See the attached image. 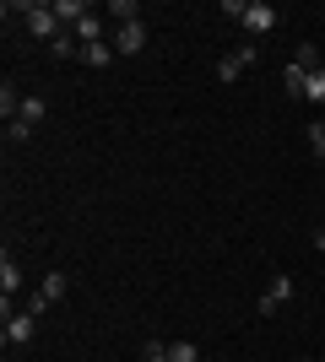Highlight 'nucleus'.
I'll return each mask as SVG.
<instances>
[{
  "mask_svg": "<svg viewBox=\"0 0 325 362\" xmlns=\"http://www.w3.org/2000/svg\"><path fill=\"white\" fill-rule=\"evenodd\" d=\"M28 33H33V38H44V44H55V38H60V16H55V6L28 0Z\"/></svg>",
  "mask_w": 325,
  "mask_h": 362,
  "instance_id": "obj_1",
  "label": "nucleus"
},
{
  "mask_svg": "<svg viewBox=\"0 0 325 362\" xmlns=\"http://www.w3.org/2000/svg\"><path fill=\"white\" fill-rule=\"evenodd\" d=\"M244 33H249V44H255V38H266V33H277V11H271L266 0H249V11H244Z\"/></svg>",
  "mask_w": 325,
  "mask_h": 362,
  "instance_id": "obj_2",
  "label": "nucleus"
},
{
  "mask_svg": "<svg viewBox=\"0 0 325 362\" xmlns=\"http://www.w3.org/2000/svg\"><path fill=\"white\" fill-rule=\"evenodd\" d=\"M33 335H38V319L33 314H11L6 325H0V341H6V346H28Z\"/></svg>",
  "mask_w": 325,
  "mask_h": 362,
  "instance_id": "obj_3",
  "label": "nucleus"
},
{
  "mask_svg": "<svg viewBox=\"0 0 325 362\" xmlns=\"http://www.w3.org/2000/svg\"><path fill=\"white\" fill-rule=\"evenodd\" d=\"M147 49V22H125L114 28V54H141Z\"/></svg>",
  "mask_w": 325,
  "mask_h": 362,
  "instance_id": "obj_4",
  "label": "nucleus"
},
{
  "mask_svg": "<svg viewBox=\"0 0 325 362\" xmlns=\"http://www.w3.org/2000/svg\"><path fill=\"white\" fill-rule=\"evenodd\" d=\"M287 298H293V276H271V287L261 292V303H255V308H261V314H271V308H282Z\"/></svg>",
  "mask_w": 325,
  "mask_h": 362,
  "instance_id": "obj_5",
  "label": "nucleus"
},
{
  "mask_svg": "<svg viewBox=\"0 0 325 362\" xmlns=\"http://www.w3.org/2000/svg\"><path fill=\"white\" fill-rule=\"evenodd\" d=\"M11 292H22V265L11 259V249L0 255V298H11Z\"/></svg>",
  "mask_w": 325,
  "mask_h": 362,
  "instance_id": "obj_6",
  "label": "nucleus"
},
{
  "mask_svg": "<svg viewBox=\"0 0 325 362\" xmlns=\"http://www.w3.org/2000/svg\"><path fill=\"white\" fill-rule=\"evenodd\" d=\"M65 292H71V276H65V271H49L44 287H38V298H44V303H60Z\"/></svg>",
  "mask_w": 325,
  "mask_h": 362,
  "instance_id": "obj_7",
  "label": "nucleus"
},
{
  "mask_svg": "<svg viewBox=\"0 0 325 362\" xmlns=\"http://www.w3.org/2000/svg\"><path fill=\"white\" fill-rule=\"evenodd\" d=\"M71 38H76L81 49H87V44H103V22H98V16H81L76 28H71Z\"/></svg>",
  "mask_w": 325,
  "mask_h": 362,
  "instance_id": "obj_8",
  "label": "nucleus"
},
{
  "mask_svg": "<svg viewBox=\"0 0 325 362\" xmlns=\"http://www.w3.org/2000/svg\"><path fill=\"white\" fill-rule=\"evenodd\" d=\"M16 114H22V92H16V87H11V81H0V119L11 124V119H16Z\"/></svg>",
  "mask_w": 325,
  "mask_h": 362,
  "instance_id": "obj_9",
  "label": "nucleus"
},
{
  "mask_svg": "<svg viewBox=\"0 0 325 362\" xmlns=\"http://www.w3.org/2000/svg\"><path fill=\"white\" fill-rule=\"evenodd\" d=\"M44 114H49V103H44V98H22V114H16V119L38 130V124H44Z\"/></svg>",
  "mask_w": 325,
  "mask_h": 362,
  "instance_id": "obj_10",
  "label": "nucleus"
},
{
  "mask_svg": "<svg viewBox=\"0 0 325 362\" xmlns=\"http://www.w3.org/2000/svg\"><path fill=\"white\" fill-rule=\"evenodd\" d=\"M81 60L103 71V65H114V44H108V38H103V44H87V49H81Z\"/></svg>",
  "mask_w": 325,
  "mask_h": 362,
  "instance_id": "obj_11",
  "label": "nucleus"
},
{
  "mask_svg": "<svg viewBox=\"0 0 325 362\" xmlns=\"http://www.w3.org/2000/svg\"><path fill=\"white\" fill-rule=\"evenodd\" d=\"M169 362H201V346L195 341H169Z\"/></svg>",
  "mask_w": 325,
  "mask_h": 362,
  "instance_id": "obj_12",
  "label": "nucleus"
},
{
  "mask_svg": "<svg viewBox=\"0 0 325 362\" xmlns=\"http://www.w3.org/2000/svg\"><path fill=\"white\" fill-rule=\"evenodd\" d=\"M108 16L125 28V22H141V6H136V0H114V6H108Z\"/></svg>",
  "mask_w": 325,
  "mask_h": 362,
  "instance_id": "obj_13",
  "label": "nucleus"
},
{
  "mask_svg": "<svg viewBox=\"0 0 325 362\" xmlns=\"http://www.w3.org/2000/svg\"><path fill=\"white\" fill-rule=\"evenodd\" d=\"M304 81H309V71H304V65H287V71H282V87L293 92V98H304Z\"/></svg>",
  "mask_w": 325,
  "mask_h": 362,
  "instance_id": "obj_14",
  "label": "nucleus"
},
{
  "mask_svg": "<svg viewBox=\"0 0 325 362\" xmlns=\"http://www.w3.org/2000/svg\"><path fill=\"white\" fill-rule=\"evenodd\" d=\"M304 98H309V103H325V65H320V71H309V81H304Z\"/></svg>",
  "mask_w": 325,
  "mask_h": 362,
  "instance_id": "obj_15",
  "label": "nucleus"
},
{
  "mask_svg": "<svg viewBox=\"0 0 325 362\" xmlns=\"http://www.w3.org/2000/svg\"><path fill=\"white\" fill-rule=\"evenodd\" d=\"M239 76H244V60H239V54L217 60V81H239Z\"/></svg>",
  "mask_w": 325,
  "mask_h": 362,
  "instance_id": "obj_16",
  "label": "nucleus"
},
{
  "mask_svg": "<svg viewBox=\"0 0 325 362\" xmlns=\"http://www.w3.org/2000/svg\"><path fill=\"white\" fill-rule=\"evenodd\" d=\"M6 141H11V146H28V141H33V124L11 119V124H6Z\"/></svg>",
  "mask_w": 325,
  "mask_h": 362,
  "instance_id": "obj_17",
  "label": "nucleus"
},
{
  "mask_svg": "<svg viewBox=\"0 0 325 362\" xmlns=\"http://www.w3.org/2000/svg\"><path fill=\"white\" fill-rule=\"evenodd\" d=\"M293 65H304V71H320V54H314V44H298V54H293Z\"/></svg>",
  "mask_w": 325,
  "mask_h": 362,
  "instance_id": "obj_18",
  "label": "nucleus"
},
{
  "mask_svg": "<svg viewBox=\"0 0 325 362\" xmlns=\"http://www.w3.org/2000/svg\"><path fill=\"white\" fill-rule=\"evenodd\" d=\"M141 362H169V341H147V346H141Z\"/></svg>",
  "mask_w": 325,
  "mask_h": 362,
  "instance_id": "obj_19",
  "label": "nucleus"
},
{
  "mask_svg": "<svg viewBox=\"0 0 325 362\" xmlns=\"http://www.w3.org/2000/svg\"><path fill=\"white\" fill-rule=\"evenodd\" d=\"M309 146H314V157L325 163V119H314V124H309Z\"/></svg>",
  "mask_w": 325,
  "mask_h": 362,
  "instance_id": "obj_20",
  "label": "nucleus"
},
{
  "mask_svg": "<svg viewBox=\"0 0 325 362\" xmlns=\"http://www.w3.org/2000/svg\"><path fill=\"white\" fill-rule=\"evenodd\" d=\"M71 54H76V38H71V33H60V38H55V60H71Z\"/></svg>",
  "mask_w": 325,
  "mask_h": 362,
  "instance_id": "obj_21",
  "label": "nucleus"
},
{
  "mask_svg": "<svg viewBox=\"0 0 325 362\" xmlns=\"http://www.w3.org/2000/svg\"><path fill=\"white\" fill-rule=\"evenodd\" d=\"M244 11H249V0H222V16H233V22H244Z\"/></svg>",
  "mask_w": 325,
  "mask_h": 362,
  "instance_id": "obj_22",
  "label": "nucleus"
}]
</instances>
